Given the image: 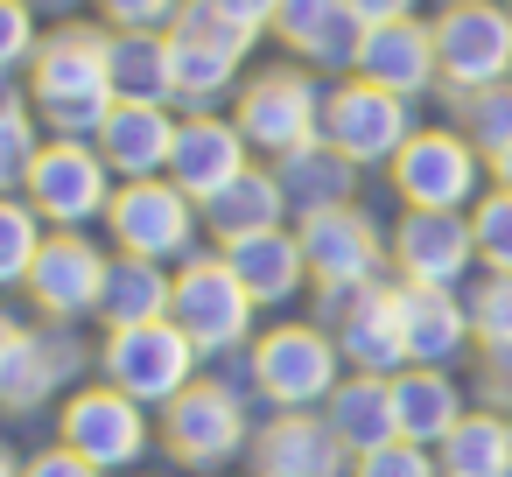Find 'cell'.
<instances>
[{
  "label": "cell",
  "instance_id": "6da1fadb",
  "mask_svg": "<svg viewBox=\"0 0 512 477\" xmlns=\"http://www.w3.org/2000/svg\"><path fill=\"white\" fill-rule=\"evenodd\" d=\"M106 50H113V29H99V22L43 29V50L29 64V106L50 127V141H99L106 113L120 106Z\"/></svg>",
  "mask_w": 512,
  "mask_h": 477
},
{
  "label": "cell",
  "instance_id": "7a4b0ae2",
  "mask_svg": "<svg viewBox=\"0 0 512 477\" xmlns=\"http://www.w3.org/2000/svg\"><path fill=\"white\" fill-rule=\"evenodd\" d=\"M246 379L267 407L281 414H309L337 393L344 379V351L323 323H267L253 344H246Z\"/></svg>",
  "mask_w": 512,
  "mask_h": 477
},
{
  "label": "cell",
  "instance_id": "3957f363",
  "mask_svg": "<svg viewBox=\"0 0 512 477\" xmlns=\"http://www.w3.org/2000/svg\"><path fill=\"white\" fill-rule=\"evenodd\" d=\"M253 29H239L232 15H218L211 0H183V15L169 29V71H176V106L183 113H211L225 92L246 85V57H253Z\"/></svg>",
  "mask_w": 512,
  "mask_h": 477
},
{
  "label": "cell",
  "instance_id": "277c9868",
  "mask_svg": "<svg viewBox=\"0 0 512 477\" xmlns=\"http://www.w3.org/2000/svg\"><path fill=\"white\" fill-rule=\"evenodd\" d=\"M232 127L267 162L323 141V85H316V71L309 64H267V71H253L232 92Z\"/></svg>",
  "mask_w": 512,
  "mask_h": 477
},
{
  "label": "cell",
  "instance_id": "5b68a950",
  "mask_svg": "<svg viewBox=\"0 0 512 477\" xmlns=\"http://www.w3.org/2000/svg\"><path fill=\"white\" fill-rule=\"evenodd\" d=\"M435 29V64H442V92H484L512 78V8L505 0H442Z\"/></svg>",
  "mask_w": 512,
  "mask_h": 477
},
{
  "label": "cell",
  "instance_id": "8992f818",
  "mask_svg": "<svg viewBox=\"0 0 512 477\" xmlns=\"http://www.w3.org/2000/svg\"><path fill=\"white\" fill-rule=\"evenodd\" d=\"M386 183L407 211H470L484 197V155L456 127H414V141L386 162Z\"/></svg>",
  "mask_w": 512,
  "mask_h": 477
},
{
  "label": "cell",
  "instance_id": "52a82bcc",
  "mask_svg": "<svg viewBox=\"0 0 512 477\" xmlns=\"http://www.w3.org/2000/svg\"><path fill=\"white\" fill-rule=\"evenodd\" d=\"M169 323L197 344V358H218V351L253 344V295L239 288V274L225 267V253H190L176 267Z\"/></svg>",
  "mask_w": 512,
  "mask_h": 477
},
{
  "label": "cell",
  "instance_id": "ba28073f",
  "mask_svg": "<svg viewBox=\"0 0 512 477\" xmlns=\"http://www.w3.org/2000/svg\"><path fill=\"white\" fill-rule=\"evenodd\" d=\"M99 372L141 407H169L183 386H197V344L162 316V323H127L99 337Z\"/></svg>",
  "mask_w": 512,
  "mask_h": 477
},
{
  "label": "cell",
  "instance_id": "9c48e42d",
  "mask_svg": "<svg viewBox=\"0 0 512 477\" xmlns=\"http://www.w3.org/2000/svg\"><path fill=\"white\" fill-rule=\"evenodd\" d=\"M113 190H120V176L106 169V155L92 141H43V155H36L29 183H22L29 211L50 232H85L92 218L113 211Z\"/></svg>",
  "mask_w": 512,
  "mask_h": 477
},
{
  "label": "cell",
  "instance_id": "30bf717a",
  "mask_svg": "<svg viewBox=\"0 0 512 477\" xmlns=\"http://www.w3.org/2000/svg\"><path fill=\"white\" fill-rule=\"evenodd\" d=\"M197 225H204V211H197V204H190V197H183L169 176L120 183V190H113V211H106L113 253H127V260H155V267L190 260Z\"/></svg>",
  "mask_w": 512,
  "mask_h": 477
},
{
  "label": "cell",
  "instance_id": "8fae6325",
  "mask_svg": "<svg viewBox=\"0 0 512 477\" xmlns=\"http://www.w3.org/2000/svg\"><path fill=\"white\" fill-rule=\"evenodd\" d=\"M162 449L183 463V470H225L232 456L253 449V428H246V407L225 379H197L183 386L169 407H162Z\"/></svg>",
  "mask_w": 512,
  "mask_h": 477
},
{
  "label": "cell",
  "instance_id": "7c38bea8",
  "mask_svg": "<svg viewBox=\"0 0 512 477\" xmlns=\"http://www.w3.org/2000/svg\"><path fill=\"white\" fill-rule=\"evenodd\" d=\"M57 442L78 449L85 463H99V470L113 477V470H134V463L148 456L155 428H148V407H141V400H127L120 386L92 379V386H78V393L64 400V414H57Z\"/></svg>",
  "mask_w": 512,
  "mask_h": 477
},
{
  "label": "cell",
  "instance_id": "4fadbf2b",
  "mask_svg": "<svg viewBox=\"0 0 512 477\" xmlns=\"http://www.w3.org/2000/svg\"><path fill=\"white\" fill-rule=\"evenodd\" d=\"M323 141L344 162L379 169V162H393L414 141V106L393 99V92H379V85H365V78H337L323 92Z\"/></svg>",
  "mask_w": 512,
  "mask_h": 477
},
{
  "label": "cell",
  "instance_id": "5bb4252c",
  "mask_svg": "<svg viewBox=\"0 0 512 477\" xmlns=\"http://www.w3.org/2000/svg\"><path fill=\"white\" fill-rule=\"evenodd\" d=\"M330 316V337L351 372H407V337H400V281H372L351 295H316V323Z\"/></svg>",
  "mask_w": 512,
  "mask_h": 477
},
{
  "label": "cell",
  "instance_id": "9a60e30c",
  "mask_svg": "<svg viewBox=\"0 0 512 477\" xmlns=\"http://www.w3.org/2000/svg\"><path fill=\"white\" fill-rule=\"evenodd\" d=\"M295 239H302V260H309L316 295H351V288H372L379 281L386 246H379V225L358 204H330V211L295 218Z\"/></svg>",
  "mask_w": 512,
  "mask_h": 477
},
{
  "label": "cell",
  "instance_id": "2e32d148",
  "mask_svg": "<svg viewBox=\"0 0 512 477\" xmlns=\"http://www.w3.org/2000/svg\"><path fill=\"white\" fill-rule=\"evenodd\" d=\"M386 260L400 281L414 288H456L470 267H477V232H470V211H400L393 239H386Z\"/></svg>",
  "mask_w": 512,
  "mask_h": 477
},
{
  "label": "cell",
  "instance_id": "e0dca14e",
  "mask_svg": "<svg viewBox=\"0 0 512 477\" xmlns=\"http://www.w3.org/2000/svg\"><path fill=\"white\" fill-rule=\"evenodd\" d=\"M106 267H113V253H99L85 232H50L43 253H36V274H29L36 316H50V323H64V330L85 323V316H99Z\"/></svg>",
  "mask_w": 512,
  "mask_h": 477
},
{
  "label": "cell",
  "instance_id": "ac0fdd59",
  "mask_svg": "<svg viewBox=\"0 0 512 477\" xmlns=\"http://www.w3.org/2000/svg\"><path fill=\"white\" fill-rule=\"evenodd\" d=\"M253 169V148L246 134L232 127V113H183L176 127V155H169V183L204 211L225 183H239Z\"/></svg>",
  "mask_w": 512,
  "mask_h": 477
},
{
  "label": "cell",
  "instance_id": "d6986e66",
  "mask_svg": "<svg viewBox=\"0 0 512 477\" xmlns=\"http://www.w3.org/2000/svg\"><path fill=\"white\" fill-rule=\"evenodd\" d=\"M85 365V351L71 344V330L64 323H50V330H8V351H0V407L8 414H36L43 400H57L64 393V379Z\"/></svg>",
  "mask_w": 512,
  "mask_h": 477
},
{
  "label": "cell",
  "instance_id": "ffe728a7",
  "mask_svg": "<svg viewBox=\"0 0 512 477\" xmlns=\"http://www.w3.org/2000/svg\"><path fill=\"white\" fill-rule=\"evenodd\" d=\"M267 36H274L295 64H309V71H344V78H351L358 43H365V22L344 8V0H281Z\"/></svg>",
  "mask_w": 512,
  "mask_h": 477
},
{
  "label": "cell",
  "instance_id": "44dd1931",
  "mask_svg": "<svg viewBox=\"0 0 512 477\" xmlns=\"http://www.w3.org/2000/svg\"><path fill=\"white\" fill-rule=\"evenodd\" d=\"M351 78H365V85H379V92H393V99H407V106H414L421 92H435V85H442V64H435V29H428L421 15H414V22L365 29Z\"/></svg>",
  "mask_w": 512,
  "mask_h": 477
},
{
  "label": "cell",
  "instance_id": "7402d4cb",
  "mask_svg": "<svg viewBox=\"0 0 512 477\" xmlns=\"http://www.w3.org/2000/svg\"><path fill=\"white\" fill-rule=\"evenodd\" d=\"M246 463L253 477H351V449L330 435L323 414H274L267 428H253Z\"/></svg>",
  "mask_w": 512,
  "mask_h": 477
},
{
  "label": "cell",
  "instance_id": "603a6c76",
  "mask_svg": "<svg viewBox=\"0 0 512 477\" xmlns=\"http://www.w3.org/2000/svg\"><path fill=\"white\" fill-rule=\"evenodd\" d=\"M176 127H183V113L176 106H113L106 113V127H99V155H106V169L120 176V183H148V176H169V155H176Z\"/></svg>",
  "mask_w": 512,
  "mask_h": 477
},
{
  "label": "cell",
  "instance_id": "cb8c5ba5",
  "mask_svg": "<svg viewBox=\"0 0 512 477\" xmlns=\"http://www.w3.org/2000/svg\"><path fill=\"white\" fill-rule=\"evenodd\" d=\"M400 337H407V365H435L449 372L470 351V302H456V288H414L400 281Z\"/></svg>",
  "mask_w": 512,
  "mask_h": 477
},
{
  "label": "cell",
  "instance_id": "d4e9b609",
  "mask_svg": "<svg viewBox=\"0 0 512 477\" xmlns=\"http://www.w3.org/2000/svg\"><path fill=\"white\" fill-rule=\"evenodd\" d=\"M218 253H225V267L239 274V288L253 295V309H281V302H295L302 281H309V260H302L295 225H274V232L232 239V246H218Z\"/></svg>",
  "mask_w": 512,
  "mask_h": 477
},
{
  "label": "cell",
  "instance_id": "484cf974",
  "mask_svg": "<svg viewBox=\"0 0 512 477\" xmlns=\"http://www.w3.org/2000/svg\"><path fill=\"white\" fill-rule=\"evenodd\" d=\"M386 386H393V428H400V442L435 449V442L470 414V407H463V386H456L449 372H435V365H407V372H393Z\"/></svg>",
  "mask_w": 512,
  "mask_h": 477
},
{
  "label": "cell",
  "instance_id": "4316f807",
  "mask_svg": "<svg viewBox=\"0 0 512 477\" xmlns=\"http://www.w3.org/2000/svg\"><path fill=\"white\" fill-rule=\"evenodd\" d=\"M323 421H330V435L351 456H372V449L400 442V428H393V386L379 372H344L337 393L323 400Z\"/></svg>",
  "mask_w": 512,
  "mask_h": 477
},
{
  "label": "cell",
  "instance_id": "83f0119b",
  "mask_svg": "<svg viewBox=\"0 0 512 477\" xmlns=\"http://www.w3.org/2000/svg\"><path fill=\"white\" fill-rule=\"evenodd\" d=\"M288 218H295V211H288V197H281L274 162H253L239 183H225V190L204 204V225H211V239H218V246L253 239V232H274V225H288Z\"/></svg>",
  "mask_w": 512,
  "mask_h": 477
},
{
  "label": "cell",
  "instance_id": "f1b7e54d",
  "mask_svg": "<svg viewBox=\"0 0 512 477\" xmlns=\"http://www.w3.org/2000/svg\"><path fill=\"white\" fill-rule=\"evenodd\" d=\"M274 176H281V197H288V211H295V218L330 211V204H351V190H358V162H344L330 141H309V148L281 155V162H274Z\"/></svg>",
  "mask_w": 512,
  "mask_h": 477
},
{
  "label": "cell",
  "instance_id": "f546056e",
  "mask_svg": "<svg viewBox=\"0 0 512 477\" xmlns=\"http://www.w3.org/2000/svg\"><path fill=\"white\" fill-rule=\"evenodd\" d=\"M442 477H512V414L470 407L442 442H435Z\"/></svg>",
  "mask_w": 512,
  "mask_h": 477
},
{
  "label": "cell",
  "instance_id": "4dcf8cb0",
  "mask_svg": "<svg viewBox=\"0 0 512 477\" xmlns=\"http://www.w3.org/2000/svg\"><path fill=\"white\" fill-rule=\"evenodd\" d=\"M169 295H176V274H169V267L113 253V267H106V295H99V323H106V330L162 323V316H169Z\"/></svg>",
  "mask_w": 512,
  "mask_h": 477
},
{
  "label": "cell",
  "instance_id": "1f68e13d",
  "mask_svg": "<svg viewBox=\"0 0 512 477\" xmlns=\"http://www.w3.org/2000/svg\"><path fill=\"white\" fill-rule=\"evenodd\" d=\"M113 64V99L127 106H176V71H169V36H148V29H127L113 36L106 50Z\"/></svg>",
  "mask_w": 512,
  "mask_h": 477
},
{
  "label": "cell",
  "instance_id": "d6a6232c",
  "mask_svg": "<svg viewBox=\"0 0 512 477\" xmlns=\"http://www.w3.org/2000/svg\"><path fill=\"white\" fill-rule=\"evenodd\" d=\"M36 155H43V120H36V106L8 78V85H0V197H22Z\"/></svg>",
  "mask_w": 512,
  "mask_h": 477
},
{
  "label": "cell",
  "instance_id": "836d02e7",
  "mask_svg": "<svg viewBox=\"0 0 512 477\" xmlns=\"http://www.w3.org/2000/svg\"><path fill=\"white\" fill-rule=\"evenodd\" d=\"M449 113H456V134H463L484 162L512 148V78H505V85H484V92L449 99Z\"/></svg>",
  "mask_w": 512,
  "mask_h": 477
},
{
  "label": "cell",
  "instance_id": "e575fe53",
  "mask_svg": "<svg viewBox=\"0 0 512 477\" xmlns=\"http://www.w3.org/2000/svg\"><path fill=\"white\" fill-rule=\"evenodd\" d=\"M43 218L29 211V197H0V288H29L36 253H43Z\"/></svg>",
  "mask_w": 512,
  "mask_h": 477
},
{
  "label": "cell",
  "instance_id": "d590c367",
  "mask_svg": "<svg viewBox=\"0 0 512 477\" xmlns=\"http://www.w3.org/2000/svg\"><path fill=\"white\" fill-rule=\"evenodd\" d=\"M470 232H477V267L512 274V190H484L470 204Z\"/></svg>",
  "mask_w": 512,
  "mask_h": 477
},
{
  "label": "cell",
  "instance_id": "8d00e7d4",
  "mask_svg": "<svg viewBox=\"0 0 512 477\" xmlns=\"http://www.w3.org/2000/svg\"><path fill=\"white\" fill-rule=\"evenodd\" d=\"M43 8H29V0H0V85L8 78H29L36 50H43Z\"/></svg>",
  "mask_w": 512,
  "mask_h": 477
},
{
  "label": "cell",
  "instance_id": "74e56055",
  "mask_svg": "<svg viewBox=\"0 0 512 477\" xmlns=\"http://www.w3.org/2000/svg\"><path fill=\"white\" fill-rule=\"evenodd\" d=\"M470 330L484 351H512V274H484L470 295Z\"/></svg>",
  "mask_w": 512,
  "mask_h": 477
},
{
  "label": "cell",
  "instance_id": "f35d334b",
  "mask_svg": "<svg viewBox=\"0 0 512 477\" xmlns=\"http://www.w3.org/2000/svg\"><path fill=\"white\" fill-rule=\"evenodd\" d=\"M92 15H99V29H113V36H127V29L169 36L176 15H183V0H92Z\"/></svg>",
  "mask_w": 512,
  "mask_h": 477
},
{
  "label": "cell",
  "instance_id": "ab89813d",
  "mask_svg": "<svg viewBox=\"0 0 512 477\" xmlns=\"http://www.w3.org/2000/svg\"><path fill=\"white\" fill-rule=\"evenodd\" d=\"M351 477H442V463L421 442H386L372 456H351Z\"/></svg>",
  "mask_w": 512,
  "mask_h": 477
},
{
  "label": "cell",
  "instance_id": "60d3db41",
  "mask_svg": "<svg viewBox=\"0 0 512 477\" xmlns=\"http://www.w3.org/2000/svg\"><path fill=\"white\" fill-rule=\"evenodd\" d=\"M22 477H106V470H99V463H85L78 449L50 442V449H36V456L22 463Z\"/></svg>",
  "mask_w": 512,
  "mask_h": 477
},
{
  "label": "cell",
  "instance_id": "b9f144b4",
  "mask_svg": "<svg viewBox=\"0 0 512 477\" xmlns=\"http://www.w3.org/2000/svg\"><path fill=\"white\" fill-rule=\"evenodd\" d=\"M344 8H351L365 29H386V22H414L421 0H344Z\"/></svg>",
  "mask_w": 512,
  "mask_h": 477
},
{
  "label": "cell",
  "instance_id": "7bdbcfd3",
  "mask_svg": "<svg viewBox=\"0 0 512 477\" xmlns=\"http://www.w3.org/2000/svg\"><path fill=\"white\" fill-rule=\"evenodd\" d=\"M211 8H218V15H232L239 29L267 36V29H274V8H281V0H211Z\"/></svg>",
  "mask_w": 512,
  "mask_h": 477
},
{
  "label": "cell",
  "instance_id": "ee69618b",
  "mask_svg": "<svg viewBox=\"0 0 512 477\" xmlns=\"http://www.w3.org/2000/svg\"><path fill=\"white\" fill-rule=\"evenodd\" d=\"M484 393L512 407V351H484Z\"/></svg>",
  "mask_w": 512,
  "mask_h": 477
},
{
  "label": "cell",
  "instance_id": "f6af8a7d",
  "mask_svg": "<svg viewBox=\"0 0 512 477\" xmlns=\"http://www.w3.org/2000/svg\"><path fill=\"white\" fill-rule=\"evenodd\" d=\"M484 169H491V190H512V148H505V155H491Z\"/></svg>",
  "mask_w": 512,
  "mask_h": 477
},
{
  "label": "cell",
  "instance_id": "bcb514c9",
  "mask_svg": "<svg viewBox=\"0 0 512 477\" xmlns=\"http://www.w3.org/2000/svg\"><path fill=\"white\" fill-rule=\"evenodd\" d=\"M0 477H22V463H15V449L0 442Z\"/></svg>",
  "mask_w": 512,
  "mask_h": 477
},
{
  "label": "cell",
  "instance_id": "7dc6e473",
  "mask_svg": "<svg viewBox=\"0 0 512 477\" xmlns=\"http://www.w3.org/2000/svg\"><path fill=\"white\" fill-rule=\"evenodd\" d=\"M29 8H43V15H64V8H78V0H29Z\"/></svg>",
  "mask_w": 512,
  "mask_h": 477
},
{
  "label": "cell",
  "instance_id": "c3c4849f",
  "mask_svg": "<svg viewBox=\"0 0 512 477\" xmlns=\"http://www.w3.org/2000/svg\"><path fill=\"white\" fill-rule=\"evenodd\" d=\"M8 330H15V323H8V316H0V351H8Z\"/></svg>",
  "mask_w": 512,
  "mask_h": 477
}]
</instances>
